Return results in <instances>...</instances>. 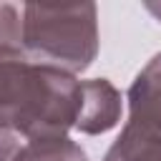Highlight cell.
Here are the masks:
<instances>
[{
	"label": "cell",
	"instance_id": "ba28073f",
	"mask_svg": "<svg viewBox=\"0 0 161 161\" xmlns=\"http://www.w3.org/2000/svg\"><path fill=\"white\" fill-rule=\"evenodd\" d=\"M143 8H146V10H148L158 23H161V3H143Z\"/></svg>",
	"mask_w": 161,
	"mask_h": 161
},
{
	"label": "cell",
	"instance_id": "7a4b0ae2",
	"mask_svg": "<svg viewBox=\"0 0 161 161\" xmlns=\"http://www.w3.org/2000/svg\"><path fill=\"white\" fill-rule=\"evenodd\" d=\"M0 43L20 48L30 60L83 73L98 55V8L0 3Z\"/></svg>",
	"mask_w": 161,
	"mask_h": 161
},
{
	"label": "cell",
	"instance_id": "5b68a950",
	"mask_svg": "<svg viewBox=\"0 0 161 161\" xmlns=\"http://www.w3.org/2000/svg\"><path fill=\"white\" fill-rule=\"evenodd\" d=\"M128 116L148 118L161 123V53H156L131 80L128 93Z\"/></svg>",
	"mask_w": 161,
	"mask_h": 161
},
{
	"label": "cell",
	"instance_id": "52a82bcc",
	"mask_svg": "<svg viewBox=\"0 0 161 161\" xmlns=\"http://www.w3.org/2000/svg\"><path fill=\"white\" fill-rule=\"evenodd\" d=\"M20 141L13 131H5L0 128V161H18L20 156Z\"/></svg>",
	"mask_w": 161,
	"mask_h": 161
},
{
	"label": "cell",
	"instance_id": "277c9868",
	"mask_svg": "<svg viewBox=\"0 0 161 161\" xmlns=\"http://www.w3.org/2000/svg\"><path fill=\"white\" fill-rule=\"evenodd\" d=\"M103 161H161V123L128 116Z\"/></svg>",
	"mask_w": 161,
	"mask_h": 161
},
{
	"label": "cell",
	"instance_id": "8992f818",
	"mask_svg": "<svg viewBox=\"0 0 161 161\" xmlns=\"http://www.w3.org/2000/svg\"><path fill=\"white\" fill-rule=\"evenodd\" d=\"M18 161H91L86 148L68 138H38V141H28L20 148Z\"/></svg>",
	"mask_w": 161,
	"mask_h": 161
},
{
	"label": "cell",
	"instance_id": "3957f363",
	"mask_svg": "<svg viewBox=\"0 0 161 161\" xmlns=\"http://www.w3.org/2000/svg\"><path fill=\"white\" fill-rule=\"evenodd\" d=\"M123 111L121 91L108 78L80 80V111L75 118V131L86 136H98L118 126Z\"/></svg>",
	"mask_w": 161,
	"mask_h": 161
},
{
	"label": "cell",
	"instance_id": "6da1fadb",
	"mask_svg": "<svg viewBox=\"0 0 161 161\" xmlns=\"http://www.w3.org/2000/svg\"><path fill=\"white\" fill-rule=\"evenodd\" d=\"M78 111L80 80L73 73L0 43V128L28 141L60 138L75 128Z\"/></svg>",
	"mask_w": 161,
	"mask_h": 161
}]
</instances>
